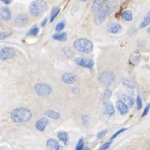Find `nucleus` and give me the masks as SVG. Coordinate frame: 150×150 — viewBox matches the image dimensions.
Wrapping results in <instances>:
<instances>
[{
    "label": "nucleus",
    "mask_w": 150,
    "mask_h": 150,
    "mask_svg": "<svg viewBox=\"0 0 150 150\" xmlns=\"http://www.w3.org/2000/svg\"><path fill=\"white\" fill-rule=\"evenodd\" d=\"M117 6H118V2L116 0H111V1L108 2L96 14V16L94 18L95 25H97V26H99L101 24H103L104 21H105L110 15L116 10Z\"/></svg>",
    "instance_id": "nucleus-1"
},
{
    "label": "nucleus",
    "mask_w": 150,
    "mask_h": 150,
    "mask_svg": "<svg viewBox=\"0 0 150 150\" xmlns=\"http://www.w3.org/2000/svg\"><path fill=\"white\" fill-rule=\"evenodd\" d=\"M31 117L32 112L26 107L16 108L10 114V118L14 123L27 122L31 119Z\"/></svg>",
    "instance_id": "nucleus-2"
},
{
    "label": "nucleus",
    "mask_w": 150,
    "mask_h": 150,
    "mask_svg": "<svg viewBox=\"0 0 150 150\" xmlns=\"http://www.w3.org/2000/svg\"><path fill=\"white\" fill-rule=\"evenodd\" d=\"M47 9V4L45 0H33L29 6V11L34 17H40Z\"/></svg>",
    "instance_id": "nucleus-3"
},
{
    "label": "nucleus",
    "mask_w": 150,
    "mask_h": 150,
    "mask_svg": "<svg viewBox=\"0 0 150 150\" xmlns=\"http://www.w3.org/2000/svg\"><path fill=\"white\" fill-rule=\"evenodd\" d=\"M74 47L78 52H80L85 54H89L93 51L94 45L92 41L86 38H79L75 40L74 42Z\"/></svg>",
    "instance_id": "nucleus-4"
},
{
    "label": "nucleus",
    "mask_w": 150,
    "mask_h": 150,
    "mask_svg": "<svg viewBox=\"0 0 150 150\" xmlns=\"http://www.w3.org/2000/svg\"><path fill=\"white\" fill-rule=\"evenodd\" d=\"M98 79H99V82L102 85L105 86V87H109L115 82L116 79H115V75L113 73L109 72V71H105L99 75Z\"/></svg>",
    "instance_id": "nucleus-5"
},
{
    "label": "nucleus",
    "mask_w": 150,
    "mask_h": 150,
    "mask_svg": "<svg viewBox=\"0 0 150 150\" xmlns=\"http://www.w3.org/2000/svg\"><path fill=\"white\" fill-rule=\"evenodd\" d=\"M35 92L41 97H47L51 95L52 89V87L46 83H37L34 87Z\"/></svg>",
    "instance_id": "nucleus-6"
},
{
    "label": "nucleus",
    "mask_w": 150,
    "mask_h": 150,
    "mask_svg": "<svg viewBox=\"0 0 150 150\" xmlns=\"http://www.w3.org/2000/svg\"><path fill=\"white\" fill-rule=\"evenodd\" d=\"M16 53L17 52L14 48L8 47H2L0 50V59L2 61H7L13 58Z\"/></svg>",
    "instance_id": "nucleus-7"
},
{
    "label": "nucleus",
    "mask_w": 150,
    "mask_h": 150,
    "mask_svg": "<svg viewBox=\"0 0 150 150\" xmlns=\"http://www.w3.org/2000/svg\"><path fill=\"white\" fill-rule=\"evenodd\" d=\"M75 62L81 66V67H83V68H93L94 64H95V62L92 59H84V58H82V57H78L75 59Z\"/></svg>",
    "instance_id": "nucleus-8"
},
{
    "label": "nucleus",
    "mask_w": 150,
    "mask_h": 150,
    "mask_svg": "<svg viewBox=\"0 0 150 150\" xmlns=\"http://www.w3.org/2000/svg\"><path fill=\"white\" fill-rule=\"evenodd\" d=\"M28 21H29V18L25 14H21L17 15L14 19V24L17 26H24L25 25H27Z\"/></svg>",
    "instance_id": "nucleus-9"
},
{
    "label": "nucleus",
    "mask_w": 150,
    "mask_h": 150,
    "mask_svg": "<svg viewBox=\"0 0 150 150\" xmlns=\"http://www.w3.org/2000/svg\"><path fill=\"white\" fill-rule=\"evenodd\" d=\"M77 80L76 75L72 73H65L62 76V81L67 84H73Z\"/></svg>",
    "instance_id": "nucleus-10"
},
{
    "label": "nucleus",
    "mask_w": 150,
    "mask_h": 150,
    "mask_svg": "<svg viewBox=\"0 0 150 150\" xmlns=\"http://www.w3.org/2000/svg\"><path fill=\"white\" fill-rule=\"evenodd\" d=\"M48 123H49V121H48L47 118H44V117H42L41 119H39L35 124V128L36 130H38L39 132H44L46 128H47V127Z\"/></svg>",
    "instance_id": "nucleus-11"
},
{
    "label": "nucleus",
    "mask_w": 150,
    "mask_h": 150,
    "mask_svg": "<svg viewBox=\"0 0 150 150\" xmlns=\"http://www.w3.org/2000/svg\"><path fill=\"white\" fill-rule=\"evenodd\" d=\"M46 146L49 149L52 150H60L61 149V146L59 143L54 139V138H49L47 139V143H46Z\"/></svg>",
    "instance_id": "nucleus-12"
},
{
    "label": "nucleus",
    "mask_w": 150,
    "mask_h": 150,
    "mask_svg": "<svg viewBox=\"0 0 150 150\" xmlns=\"http://www.w3.org/2000/svg\"><path fill=\"white\" fill-rule=\"evenodd\" d=\"M116 108L118 110V111L120 112V114L122 115V116L127 114L128 111H129V107L123 102L122 100H118L116 102Z\"/></svg>",
    "instance_id": "nucleus-13"
},
{
    "label": "nucleus",
    "mask_w": 150,
    "mask_h": 150,
    "mask_svg": "<svg viewBox=\"0 0 150 150\" xmlns=\"http://www.w3.org/2000/svg\"><path fill=\"white\" fill-rule=\"evenodd\" d=\"M107 2V0H95L92 6H91V11L93 13L98 12L101 8L104 6V4Z\"/></svg>",
    "instance_id": "nucleus-14"
},
{
    "label": "nucleus",
    "mask_w": 150,
    "mask_h": 150,
    "mask_svg": "<svg viewBox=\"0 0 150 150\" xmlns=\"http://www.w3.org/2000/svg\"><path fill=\"white\" fill-rule=\"evenodd\" d=\"M106 30H107V31L109 33L117 34V33H119L122 30V26H121V25H119L117 23H111V24L108 25Z\"/></svg>",
    "instance_id": "nucleus-15"
},
{
    "label": "nucleus",
    "mask_w": 150,
    "mask_h": 150,
    "mask_svg": "<svg viewBox=\"0 0 150 150\" xmlns=\"http://www.w3.org/2000/svg\"><path fill=\"white\" fill-rule=\"evenodd\" d=\"M0 18L2 21H8L11 19V12L9 10V8L7 7H4L1 8V12H0Z\"/></svg>",
    "instance_id": "nucleus-16"
},
{
    "label": "nucleus",
    "mask_w": 150,
    "mask_h": 150,
    "mask_svg": "<svg viewBox=\"0 0 150 150\" xmlns=\"http://www.w3.org/2000/svg\"><path fill=\"white\" fill-rule=\"evenodd\" d=\"M104 113H105V116H109V117H110V116L114 115V113H115V108H114V106H113V105L111 103L105 104Z\"/></svg>",
    "instance_id": "nucleus-17"
},
{
    "label": "nucleus",
    "mask_w": 150,
    "mask_h": 150,
    "mask_svg": "<svg viewBox=\"0 0 150 150\" xmlns=\"http://www.w3.org/2000/svg\"><path fill=\"white\" fill-rule=\"evenodd\" d=\"M121 100H122L123 102L125 103L128 107H132L133 105H134V103H135V100H134L132 97H131V96H127V95H123V96H122Z\"/></svg>",
    "instance_id": "nucleus-18"
},
{
    "label": "nucleus",
    "mask_w": 150,
    "mask_h": 150,
    "mask_svg": "<svg viewBox=\"0 0 150 150\" xmlns=\"http://www.w3.org/2000/svg\"><path fill=\"white\" fill-rule=\"evenodd\" d=\"M57 137H58V139L61 141L62 143H64V145L68 144V140H69V137H68V134L66 132H59L57 133Z\"/></svg>",
    "instance_id": "nucleus-19"
},
{
    "label": "nucleus",
    "mask_w": 150,
    "mask_h": 150,
    "mask_svg": "<svg viewBox=\"0 0 150 150\" xmlns=\"http://www.w3.org/2000/svg\"><path fill=\"white\" fill-rule=\"evenodd\" d=\"M53 39L58 41H65L68 39V35L66 32H61V33H56L53 35Z\"/></svg>",
    "instance_id": "nucleus-20"
},
{
    "label": "nucleus",
    "mask_w": 150,
    "mask_h": 150,
    "mask_svg": "<svg viewBox=\"0 0 150 150\" xmlns=\"http://www.w3.org/2000/svg\"><path fill=\"white\" fill-rule=\"evenodd\" d=\"M150 24V10L146 14V15L144 16V18H143V20L142 21V22L140 23V25H139V27L141 28V29H143V28L147 27Z\"/></svg>",
    "instance_id": "nucleus-21"
},
{
    "label": "nucleus",
    "mask_w": 150,
    "mask_h": 150,
    "mask_svg": "<svg viewBox=\"0 0 150 150\" xmlns=\"http://www.w3.org/2000/svg\"><path fill=\"white\" fill-rule=\"evenodd\" d=\"M122 19L123 21H127V22L132 21V10H125L122 14Z\"/></svg>",
    "instance_id": "nucleus-22"
},
{
    "label": "nucleus",
    "mask_w": 150,
    "mask_h": 150,
    "mask_svg": "<svg viewBox=\"0 0 150 150\" xmlns=\"http://www.w3.org/2000/svg\"><path fill=\"white\" fill-rule=\"evenodd\" d=\"M47 116L51 118V119H55V120H57L61 117V115L59 112H57L55 110H47L46 113H45Z\"/></svg>",
    "instance_id": "nucleus-23"
},
{
    "label": "nucleus",
    "mask_w": 150,
    "mask_h": 150,
    "mask_svg": "<svg viewBox=\"0 0 150 150\" xmlns=\"http://www.w3.org/2000/svg\"><path fill=\"white\" fill-rule=\"evenodd\" d=\"M112 95V92H111V90H110V89H105L104 92H103V94L101 95V97H100V100H102L103 102H106V101H108L110 100V96Z\"/></svg>",
    "instance_id": "nucleus-24"
},
{
    "label": "nucleus",
    "mask_w": 150,
    "mask_h": 150,
    "mask_svg": "<svg viewBox=\"0 0 150 150\" xmlns=\"http://www.w3.org/2000/svg\"><path fill=\"white\" fill-rule=\"evenodd\" d=\"M60 8L58 7H54L52 9V13H51V17H50V22H52L54 21L55 19L57 17V15L60 13Z\"/></svg>",
    "instance_id": "nucleus-25"
},
{
    "label": "nucleus",
    "mask_w": 150,
    "mask_h": 150,
    "mask_svg": "<svg viewBox=\"0 0 150 150\" xmlns=\"http://www.w3.org/2000/svg\"><path fill=\"white\" fill-rule=\"evenodd\" d=\"M122 83L123 85H125L126 87H127V88H129V89H135V85H134V83L132 82L129 79L123 78V79H122Z\"/></svg>",
    "instance_id": "nucleus-26"
},
{
    "label": "nucleus",
    "mask_w": 150,
    "mask_h": 150,
    "mask_svg": "<svg viewBox=\"0 0 150 150\" xmlns=\"http://www.w3.org/2000/svg\"><path fill=\"white\" fill-rule=\"evenodd\" d=\"M39 33V28L37 26H33L29 31H28L27 35H31V36H35Z\"/></svg>",
    "instance_id": "nucleus-27"
},
{
    "label": "nucleus",
    "mask_w": 150,
    "mask_h": 150,
    "mask_svg": "<svg viewBox=\"0 0 150 150\" xmlns=\"http://www.w3.org/2000/svg\"><path fill=\"white\" fill-rule=\"evenodd\" d=\"M65 25H66V23H65V21H62L61 22H59V23L56 25V27H55L56 31L60 32L61 30H62L65 28Z\"/></svg>",
    "instance_id": "nucleus-28"
},
{
    "label": "nucleus",
    "mask_w": 150,
    "mask_h": 150,
    "mask_svg": "<svg viewBox=\"0 0 150 150\" xmlns=\"http://www.w3.org/2000/svg\"><path fill=\"white\" fill-rule=\"evenodd\" d=\"M84 149V140H83V138L81 137L79 140V142H78V144L76 145V148H75V149L76 150H82Z\"/></svg>",
    "instance_id": "nucleus-29"
},
{
    "label": "nucleus",
    "mask_w": 150,
    "mask_h": 150,
    "mask_svg": "<svg viewBox=\"0 0 150 150\" xmlns=\"http://www.w3.org/2000/svg\"><path fill=\"white\" fill-rule=\"evenodd\" d=\"M81 121H82L83 125L85 127H89V116H87V115H83V116H81Z\"/></svg>",
    "instance_id": "nucleus-30"
},
{
    "label": "nucleus",
    "mask_w": 150,
    "mask_h": 150,
    "mask_svg": "<svg viewBox=\"0 0 150 150\" xmlns=\"http://www.w3.org/2000/svg\"><path fill=\"white\" fill-rule=\"evenodd\" d=\"M136 103H137V109L138 110H141L142 109V107H143V102H142V99H141V97L139 96H137L136 99Z\"/></svg>",
    "instance_id": "nucleus-31"
},
{
    "label": "nucleus",
    "mask_w": 150,
    "mask_h": 150,
    "mask_svg": "<svg viewBox=\"0 0 150 150\" xmlns=\"http://www.w3.org/2000/svg\"><path fill=\"white\" fill-rule=\"evenodd\" d=\"M127 128H122V129H120L119 131H117L116 132H115V133H114V135L110 137V140H111V141H112V140H114V139H115V138H116V137L118 136V135H120L121 133H122L123 132H125V131H127Z\"/></svg>",
    "instance_id": "nucleus-32"
},
{
    "label": "nucleus",
    "mask_w": 150,
    "mask_h": 150,
    "mask_svg": "<svg viewBox=\"0 0 150 150\" xmlns=\"http://www.w3.org/2000/svg\"><path fill=\"white\" fill-rule=\"evenodd\" d=\"M11 33H8V32H4L2 31L1 32V35H0V40L3 41V40H5L6 38H8V36H10Z\"/></svg>",
    "instance_id": "nucleus-33"
},
{
    "label": "nucleus",
    "mask_w": 150,
    "mask_h": 150,
    "mask_svg": "<svg viewBox=\"0 0 150 150\" xmlns=\"http://www.w3.org/2000/svg\"><path fill=\"white\" fill-rule=\"evenodd\" d=\"M111 140L109 141V142H106V143H105L103 144L102 146H101V148L100 149V150H105V149H108L110 148V144H111Z\"/></svg>",
    "instance_id": "nucleus-34"
},
{
    "label": "nucleus",
    "mask_w": 150,
    "mask_h": 150,
    "mask_svg": "<svg viewBox=\"0 0 150 150\" xmlns=\"http://www.w3.org/2000/svg\"><path fill=\"white\" fill-rule=\"evenodd\" d=\"M107 133V130H105V131H102V132H100L98 134H97V138L98 139H102L103 137H105V136L106 135Z\"/></svg>",
    "instance_id": "nucleus-35"
},
{
    "label": "nucleus",
    "mask_w": 150,
    "mask_h": 150,
    "mask_svg": "<svg viewBox=\"0 0 150 150\" xmlns=\"http://www.w3.org/2000/svg\"><path fill=\"white\" fill-rule=\"evenodd\" d=\"M149 110H150V104H148V105H147V106L145 107L144 110H143L142 116L143 117V116H147V115H148V113H149Z\"/></svg>",
    "instance_id": "nucleus-36"
},
{
    "label": "nucleus",
    "mask_w": 150,
    "mask_h": 150,
    "mask_svg": "<svg viewBox=\"0 0 150 150\" xmlns=\"http://www.w3.org/2000/svg\"><path fill=\"white\" fill-rule=\"evenodd\" d=\"M12 1L13 0H1V2L2 3H4V4H6V5H8V4H10L11 3H12Z\"/></svg>",
    "instance_id": "nucleus-37"
},
{
    "label": "nucleus",
    "mask_w": 150,
    "mask_h": 150,
    "mask_svg": "<svg viewBox=\"0 0 150 150\" xmlns=\"http://www.w3.org/2000/svg\"><path fill=\"white\" fill-rule=\"evenodd\" d=\"M72 91H73V93L75 94V95H76V94H78V93L79 92V90L78 88H73V89H72Z\"/></svg>",
    "instance_id": "nucleus-38"
},
{
    "label": "nucleus",
    "mask_w": 150,
    "mask_h": 150,
    "mask_svg": "<svg viewBox=\"0 0 150 150\" xmlns=\"http://www.w3.org/2000/svg\"><path fill=\"white\" fill-rule=\"evenodd\" d=\"M47 19H45L44 21H42V23H41V26H45L46 24H47Z\"/></svg>",
    "instance_id": "nucleus-39"
},
{
    "label": "nucleus",
    "mask_w": 150,
    "mask_h": 150,
    "mask_svg": "<svg viewBox=\"0 0 150 150\" xmlns=\"http://www.w3.org/2000/svg\"><path fill=\"white\" fill-rule=\"evenodd\" d=\"M148 33H149V34H150V27L148 29Z\"/></svg>",
    "instance_id": "nucleus-40"
},
{
    "label": "nucleus",
    "mask_w": 150,
    "mask_h": 150,
    "mask_svg": "<svg viewBox=\"0 0 150 150\" xmlns=\"http://www.w3.org/2000/svg\"><path fill=\"white\" fill-rule=\"evenodd\" d=\"M80 1H82V2H84V1H87V0H80Z\"/></svg>",
    "instance_id": "nucleus-41"
},
{
    "label": "nucleus",
    "mask_w": 150,
    "mask_h": 150,
    "mask_svg": "<svg viewBox=\"0 0 150 150\" xmlns=\"http://www.w3.org/2000/svg\"><path fill=\"white\" fill-rule=\"evenodd\" d=\"M129 1H131V0H129Z\"/></svg>",
    "instance_id": "nucleus-42"
}]
</instances>
